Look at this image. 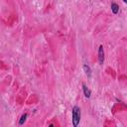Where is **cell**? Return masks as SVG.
Here are the masks:
<instances>
[{
	"label": "cell",
	"mask_w": 127,
	"mask_h": 127,
	"mask_svg": "<svg viewBox=\"0 0 127 127\" xmlns=\"http://www.w3.org/2000/svg\"><path fill=\"white\" fill-rule=\"evenodd\" d=\"M80 117H81V113H80V108L75 105L72 107V124L73 126H77L79 121H80Z\"/></svg>",
	"instance_id": "1"
},
{
	"label": "cell",
	"mask_w": 127,
	"mask_h": 127,
	"mask_svg": "<svg viewBox=\"0 0 127 127\" xmlns=\"http://www.w3.org/2000/svg\"><path fill=\"white\" fill-rule=\"evenodd\" d=\"M98 61L99 64H102L104 62V50H103V46H99L98 48Z\"/></svg>",
	"instance_id": "2"
},
{
	"label": "cell",
	"mask_w": 127,
	"mask_h": 127,
	"mask_svg": "<svg viewBox=\"0 0 127 127\" xmlns=\"http://www.w3.org/2000/svg\"><path fill=\"white\" fill-rule=\"evenodd\" d=\"M82 89H83L84 96H85V97H87V98H89V97H90V95H91V91L89 90V88H88L84 83H82Z\"/></svg>",
	"instance_id": "3"
},
{
	"label": "cell",
	"mask_w": 127,
	"mask_h": 127,
	"mask_svg": "<svg viewBox=\"0 0 127 127\" xmlns=\"http://www.w3.org/2000/svg\"><path fill=\"white\" fill-rule=\"evenodd\" d=\"M111 10L114 14H117L119 12V6L116 4V3H112L111 4Z\"/></svg>",
	"instance_id": "4"
},
{
	"label": "cell",
	"mask_w": 127,
	"mask_h": 127,
	"mask_svg": "<svg viewBox=\"0 0 127 127\" xmlns=\"http://www.w3.org/2000/svg\"><path fill=\"white\" fill-rule=\"evenodd\" d=\"M83 69H84L85 74H86L87 76H90V75H91V69H90V67H89L87 64H84V65H83Z\"/></svg>",
	"instance_id": "5"
},
{
	"label": "cell",
	"mask_w": 127,
	"mask_h": 127,
	"mask_svg": "<svg viewBox=\"0 0 127 127\" xmlns=\"http://www.w3.org/2000/svg\"><path fill=\"white\" fill-rule=\"evenodd\" d=\"M27 116H28V114H27V113H24V114L21 116L20 121H19V125L24 124V122H25V121H26V119H27Z\"/></svg>",
	"instance_id": "6"
},
{
	"label": "cell",
	"mask_w": 127,
	"mask_h": 127,
	"mask_svg": "<svg viewBox=\"0 0 127 127\" xmlns=\"http://www.w3.org/2000/svg\"><path fill=\"white\" fill-rule=\"evenodd\" d=\"M123 2H124V3H127V0H123Z\"/></svg>",
	"instance_id": "7"
}]
</instances>
